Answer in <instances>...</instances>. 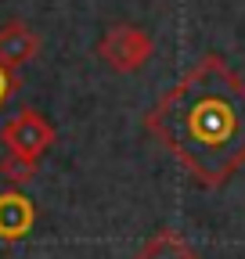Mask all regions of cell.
<instances>
[{
	"mask_svg": "<svg viewBox=\"0 0 245 259\" xmlns=\"http://www.w3.org/2000/svg\"><path fill=\"white\" fill-rule=\"evenodd\" d=\"M33 220H36V209L25 194H18V191L0 194V238H8V241L25 238Z\"/></svg>",
	"mask_w": 245,
	"mask_h": 259,
	"instance_id": "cell-3",
	"label": "cell"
},
{
	"mask_svg": "<svg viewBox=\"0 0 245 259\" xmlns=\"http://www.w3.org/2000/svg\"><path fill=\"white\" fill-rule=\"evenodd\" d=\"M36 40H33V32L22 29V25H8L4 32H0V54H4L8 61H25L29 54H33Z\"/></svg>",
	"mask_w": 245,
	"mask_h": 259,
	"instance_id": "cell-5",
	"label": "cell"
},
{
	"mask_svg": "<svg viewBox=\"0 0 245 259\" xmlns=\"http://www.w3.org/2000/svg\"><path fill=\"white\" fill-rule=\"evenodd\" d=\"M4 144H8V151L11 155H22V158H29V162H36L44 151H47V144L54 141V130L47 126V119L44 115H36V112H22V115H15L8 126H4Z\"/></svg>",
	"mask_w": 245,
	"mask_h": 259,
	"instance_id": "cell-2",
	"label": "cell"
},
{
	"mask_svg": "<svg viewBox=\"0 0 245 259\" xmlns=\"http://www.w3.org/2000/svg\"><path fill=\"white\" fill-rule=\"evenodd\" d=\"M0 173H4L11 184H25L29 177L36 173V162H29V158H22V155H8L4 162H0Z\"/></svg>",
	"mask_w": 245,
	"mask_h": 259,
	"instance_id": "cell-6",
	"label": "cell"
},
{
	"mask_svg": "<svg viewBox=\"0 0 245 259\" xmlns=\"http://www.w3.org/2000/svg\"><path fill=\"white\" fill-rule=\"evenodd\" d=\"M137 259H195L191 245L177 238L173 231H159L151 241H144V248L137 252Z\"/></svg>",
	"mask_w": 245,
	"mask_h": 259,
	"instance_id": "cell-4",
	"label": "cell"
},
{
	"mask_svg": "<svg viewBox=\"0 0 245 259\" xmlns=\"http://www.w3.org/2000/svg\"><path fill=\"white\" fill-rule=\"evenodd\" d=\"M148 126L202 184L217 187L245 162V87L209 58L162 97Z\"/></svg>",
	"mask_w": 245,
	"mask_h": 259,
	"instance_id": "cell-1",
	"label": "cell"
},
{
	"mask_svg": "<svg viewBox=\"0 0 245 259\" xmlns=\"http://www.w3.org/2000/svg\"><path fill=\"white\" fill-rule=\"evenodd\" d=\"M8 94V79H4V72H0V97Z\"/></svg>",
	"mask_w": 245,
	"mask_h": 259,
	"instance_id": "cell-7",
	"label": "cell"
}]
</instances>
